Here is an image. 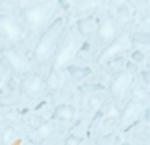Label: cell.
<instances>
[{
  "mask_svg": "<svg viewBox=\"0 0 150 145\" xmlns=\"http://www.w3.org/2000/svg\"><path fill=\"white\" fill-rule=\"evenodd\" d=\"M149 96H150V93H149Z\"/></svg>",
  "mask_w": 150,
  "mask_h": 145,
  "instance_id": "1f68e13d",
  "label": "cell"
},
{
  "mask_svg": "<svg viewBox=\"0 0 150 145\" xmlns=\"http://www.w3.org/2000/svg\"><path fill=\"white\" fill-rule=\"evenodd\" d=\"M25 38V25L10 13H0V39L16 45Z\"/></svg>",
  "mask_w": 150,
  "mask_h": 145,
  "instance_id": "277c9868",
  "label": "cell"
},
{
  "mask_svg": "<svg viewBox=\"0 0 150 145\" xmlns=\"http://www.w3.org/2000/svg\"><path fill=\"white\" fill-rule=\"evenodd\" d=\"M133 44H140V45H150V32H136L131 35Z\"/></svg>",
  "mask_w": 150,
  "mask_h": 145,
  "instance_id": "e0dca14e",
  "label": "cell"
},
{
  "mask_svg": "<svg viewBox=\"0 0 150 145\" xmlns=\"http://www.w3.org/2000/svg\"><path fill=\"white\" fill-rule=\"evenodd\" d=\"M63 84H64V76H63L61 70L52 65L50 70H48L47 76H45L47 92L51 93V95H55V93H58L61 90Z\"/></svg>",
  "mask_w": 150,
  "mask_h": 145,
  "instance_id": "8fae6325",
  "label": "cell"
},
{
  "mask_svg": "<svg viewBox=\"0 0 150 145\" xmlns=\"http://www.w3.org/2000/svg\"><path fill=\"white\" fill-rule=\"evenodd\" d=\"M140 78L142 81L146 84V86H150V70H144L140 73Z\"/></svg>",
  "mask_w": 150,
  "mask_h": 145,
  "instance_id": "603a6c76",
  "label": "cell"
},
{
  "mask_svg": "<svg viewBox=\"0 0 150 145\" xmlns=\"http://www.w3.org/2000/svg\"><path fill=\"white\" fill-rule=\"evenodd\" d=\"M82 47V36L76 32V29H71L69 31L61 42H60V47L55 52V57H54V67L60 68V67H64L67 65L79 52V49Z\"/></svg>",
  "mask_w": 150,
  "mask_h": 145,
  "instance_id": "3957f363",
  "label": "cell"
},
{
  "mask_svg": "<svg viewBox=\"0 0 150 145\" xmlns=\"http://www.w3.org/2000/svg\"><path fill=\"white\" fill-rule=\"evenodd\" d=\"M149 22H150V18H149Z\"/></svg>",
  "mask_w": 150,
  "mask_h": 145,
  "instance_id": "4dcf8cb0",
  "label": "cell"
},
{
  "mask_svg": "<svg viewBox=\"0 0 150 145\" xmlns=\"http://www.w3.org/2000/svg\"><path fill=\"white\" fill-rule=\"evenodd\" d=\"M3 122H4V118H3V115L0 113V126L3 125Z\"/></svg>",
  "mask_w": 150,
  "mask_h": 145,
  "instance_id": "484cf974",
  "label": "cell"
},
{
  "mask_svg": "<svg viewBox=\"0 0 150 145\" xmlns=\"http://www.w3.org/2000/svg\"><path fill=\"white\" fill-rule=\"evenodd\" d=\"M118 35V29H117V22L115 18L109 13H106L102 19H100L98 29H96V38L100 44L105 47L108 45L111 41H114Z\"/></svg>",
  "mask_w": 150,
  "mask_h": 145,
  "instance_id": "30bf717a",
  "label": "cell"
},
{
  "mask_svg": "<svg viewBox=\"0 0 150 145\" xmlns=\"http://www.w3.org/2000/svg\"><path fill=\"white\" fill-rule=\"evenodd\" d=\"M144 119H146L147 122H150V107H147V109L144 110Z\"/></svg>",
  "mask_w": 150,
  "mask_h": 145,
  "instance_id": "d4e9b609",
  "label": "cell"
},
{
  "mask_svg": "<svg viewBox=\"0 0 150 145\" xmlns=\"http://www.w3.org/2000/svg\"><path fill=\"white\" fill-rule=\"evenodd\" d=\"M124 145H130V144H124Z\"/></svg>",
  "mask_w": 150,
  "mask_h": 145,
  "instance_id": "f546056e",
  "label": "cell"
},
{
  "mask_svg": "<svg viewBox=\"0 0 150 145\" xmlns=\"http://www.w3.org/2000/svg\"><path fill=\"white\" fill-rule=\"evenodd\" d=\"M10 73V68H9V65L6 64V61L0 57V83L7 77V74Z\"/></svg>",
  "mask_w": 150,
  "mask_h": 145,
  "instance_id": "d6986e66",
  "label": "cell"
},
{
  "mask_svg": "<svg viewBox=\"0 0 150 145\" xmlns=\"http://www.w3.org/2000/svg\"><path fill=\"white\" fill-rule=\"evenodd\" d=\"M98 145H114V141L109 139V138H105V139H102Z\"/></svg>",
  "mask_w": 150,
  "mask_h": 145,
  "instance_id": "cb8c5ba5",
  "label": "cell"
},
{
  "mask_svg": "<svg viewBox=\"0 0 150 145\" xmlns=\"http://www.w3.org/2000/svg\"><path fill=\"white\" fill-rule=\"evenodd\" d=\"M133 80H134V76L131 73V70H120L117 71V74L112 77L111 83H109V95L117 99V100H121L124 99V96L127 95L128 89L131 87L133 84Z\"/></svg>",
  "mask_w": 150,
  "mask_h": 145,
  "instance_id": "ba28073f",
  "label": "cell"
},
{
  "mask_svg": "<svg viewBox=\"0 0 150 145\" xmlns=\"http://www.w3.org/2000/svg\"><path fill=\"white\" fill-rule=\"evenodd\" d=\"M131 60L137 64H143L144 62V54L142 51H133L131 52Z\"/></svg>",
  "mask_w": 150,
  "mask_h": 145,
  "instance_id": "7402d4cb",
  "label": "cell"
},
{
  "mask_svg": "<svg viewBox=\"0 0 150 145\" xmlns=\"http://www.w3.org/2000/svg\"><path fill=\"white\" fill-rule=\"evenodd\" d=\"M42 145H57V144H55V142H52V141H48L47 144H42Z\"/></svg>",
  "mask_w": 150,
  "mask_h": 145,
  "instance_id": "4316f807",
  "label": "cell"
},
{
  "mask_svg": "<svg viewBox=\"0 0 150 145\" xmlns=\"http://www.w3.org/2000/svg\"><path fill=\"white\" fill-rule=\"evenodd\" d=\"M64 28H66V18L64 16H58L55 19L51 20V23L41 32V35L38 36L35 47L32 51V61L34 64H45L50 60H54L55 52L60 47V42L63 39V34H64Z\"/></svg>",
  "mask_w": 150,
  "mask_h": 145,
  "instance_id": "6da1fadb",
  "label": "cell"
},
{
  "mask_svg": "<svg viewBox=\"0 0 150 145\" xmlns=\"http://www.w3.org/2000/svg\"><path fill=\"white\" fill-rule=\"evenodd\" d=\"M103 90V86L102 84H98V83H83L77 87V92L83 96L86 95H95L98 92H102Z\"/></svg>",
  "mask_w": 150,
  "mask_h": 145,
  "instance_id": "9a60e30c",
  "label": "cell"
},
{
  "mask_svg": "<svg viewBox=\"0 0 150 145\" xmlns=\"http://www.w3.org/2000/svg\"><path fill=\"white\" fill-rule=\"evenodd\" d=\"M0 57L6 61L10 71H13L16 74L25 76V74L32 71V67H34L32 58H28L21 49L13 47V45H7V47L0 48Z\"/></svg>",
  "mask_w": 150,
  "mask_h": 145,
  "instance_id": "5b68a950",
  "label": "cell"
},
{
  "mask_svg": "<svg viewBox=\"0 0 150 145\" xmlns=\"http://www.w3.org/2000/svg\"><path fill=\"white\" fill-rule=\"evenodd\" d=\"M143 112V106L140 100L136 99H130L127 102V104L124 106L122 112L120 113V120H118V126L121 129H128L133 123L137 122L139 116Z\"/></svg>",
  "mask_w": 150,
  "mask_h": 145,
  "instance_id": "9c48e42d",
  "label": "cell"
},
{
  "mask_svg": "<svg viewBox=\"0 0 150 145\" xmlns=\"http://www.w3.org/2000/svg\"><path fill=\"white\" fill-rule=\"evenodd\" d=\"M142 145H150V139H149V141H146L144 144H142Z\"/></svg>",
  "mask_w": 150,
  "mask_h": 145,
  "instance_id": "83f0119b",
  "label": "cell"
},
{
  "mask_svg": "<svg viewBox=\"0 0 150 145\" xmlns=\"http://www.w3.org/2000/svg\"><path fill=\"white\" fill-rule=\"evenodd\" d=\"M15 103H18V99H13L9 95H4V96L0 97V106H13Z\"/></svg>",
  "mask_w": 150,
  "mask_h": 145,
  "instance_id": "44dd1931",
  "label": "cell"
},
{
  "mask_svg": "<svg viewBox=\"0 0 150 145\" xmlns=\"http://www.w3.org/2000/svg\"><path fill=\"white\" fill-rule=\"evenodd\" d=\"M98 25H99V22L96 20V18L93 15H89V16H85L76 22V32L82 38H88L96 32Z\"/></svg>",
  "mask_w": 150,
  "mask_h": 145,
  "instance_id": "7c38bea8",
  "label": "cell"
},
{
  "mask_svg": "<svg viewBox=\"0 0 150 145\" xmlns=\"http://www.w3.org/2000/svg\"><path fill=\"white\" fill-rule=\"evenodd\" d=\"M67 70H69L70 76H71L73 78H76V80H83L85 77H88V76L92 73V70H91L89 67H85V68H77V67L69 65V67H67Z\"/></svg>",
  "mask_w": 150,
  "mask_h": 145,
  "instance_id": "2e32d148",
  "label": "cell"
},
{
  "mask_svg": "<svg viewBox=\"0 0 150 145\" xmlns=\"http://www.w3.org/2000/svg\"><path fill=\"white\" fill-rule=\"evenodd\" d=\"M133 44V39H131V35L128 32H121L117 35V38L114 41H111L108 45H105L103 48L100 49V52L96 57V62L98 64H103L106 61H111L114 60L115 57H118L120 54H122L124 51L131 47Z\"/></svg>",
  "mask_w": 150,
  "mask_h": 145,
  "instance_id": "52a82bcc",
  "label": "cell"
},
{
  "mask_svg": "<svg viewBox=\"0 0 150 145\" xmlns=\"http://www.w3.org/2000/svg\"><path fill=\"white\" fill-rule=\"evenodd\" d=\"M47 92L45 86V77H42L40 73L31 71L25 76H22L19 81V95L29 100H37L42 97Z\"/></svg>",
  "mask_w": 150,
  "mask_h": 145,
  "instance_id": "8992f818",
  "label": "cell"
},
{
  "mask_svg": "<svg viewBox=\"0 0 150 145\" xmlns=\"http://www.w3.org/2000/svg\"><path fill=\"white\" fill-rule=\"evenodd\" d=\"M55 4L52 1H38L26 6L22 10V22L31 31H38L47 28L51 23V16L54 13Z\"/></svg>",
  "mask_w": 150,
  "mask_h": 145,
  "instance_id": "7a4b0ae2",
  "label": "cell"
},
{
  "mask_svg": "<svg viewBox=\"0 0 150 145\" xmlns=\"http://www.w3.org/2000/svg\"><path fill=\"white\" fill-rule=\"evenodd\" d=\"M74 118H76V107L69 103L55 106V109L51 113V120H58V122H71Z\"/></svg>",
  "mask_w": 150,
  "mask_h": 145,
  "instance_id": "5bb4252c",
  "label": "cell"
},
{
  "mask_svg": "<svg viewBox=\"0 0 150 145\" xmlns=\"http://www.w3.org/2000/svg\"><path fill=\"white\" fill-rule=\"evenodd\" d=\"M0 138H1V142H4V144L12 142L13 138H15V128H6V129L0 134Z\"/></svg>",
  "mask_w": 150,
  "mask_h": 145,
  "instance_id": "ac0fdd59",
  "label": "cell"
},
{
  "mask_svg": "<svg viewBox=\"0 0 150 145\" xmlns=\"http://www.w3.org/2000/svg\"><path fill=\"white\" fill-rule=\"evenodd\" d=\"M29 145H42V144H32V142H31V144Z\"/></svg>",
  "mask_w": 150,
  "mask_h": 145,
  "instance_id": "f1b7e54d",
  "label": "cell"
},
{
  "mask_svg": "<svg viewBox=\"0 0 150 145\" xmlns=\"http://www.w3.org/2000/svg\"><path fill=\"white\" fill-rule=\"evenodd\" d=\"M52 132H54V123L44 120V123L40 128L34 129L28 135V138L32 144H45V141H48V138L52 135Z\"/></svg>",
  "mask_w": 150,
  "mask_h": 145,
  "instance_id": "4fadbf2b",
  "label": "cell"
},
{
  "mask_svg": "<svg viewBox=\"0 0 150 145\" xmlns=\"http://www.w3.org/2000/svg\"><path fill=\"white\" fill-rule=\"evenodd\" d=\"M80 144H82V138L77 137V135H73V134L67 135L64 138V142H63V145H80Z\"/></svg>",
  "mask_w": 150,
  "mask_h": 145,
  "instance_id": "ffe728a7",
  "label": "cell"
}]
</instances>
